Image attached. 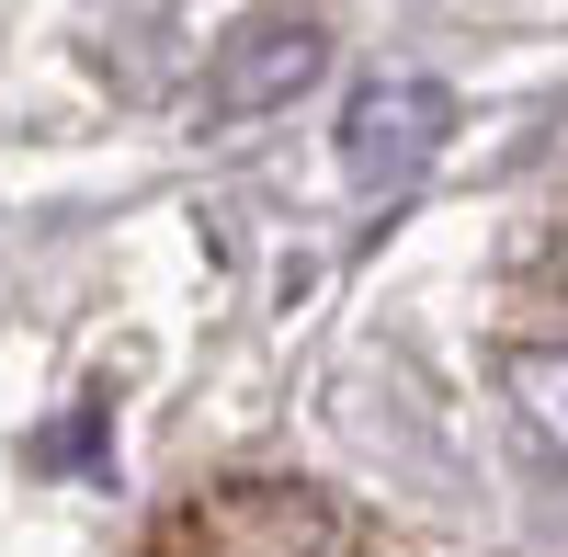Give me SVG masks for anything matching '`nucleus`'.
I'll use <instances>...</instances> for the list:
<instances>
[{
  "label": "nucleus",
  "instance_id": "4",
  "mask_svg": "<svg viewBox=\"0 0 568 557\" xmlns=\"http://www.w3.org/2000/svg\"><path fill=\"white\" fill-rule=\"evenodd\" d=\"M103 433H114V409L91 398V409H69L58 433H34V467H103Z\"/></svg>",
  "mask_w": 568,
  "mask_h": 557
},
{
  "label": "nucleus",
  "instance_id": "2",
  "mask_svg": "<svg viewBox=\"0 0 568 557\" xmlns=\"http://www.w3.org/2000/svg\"><path fill=\"white\" fill-rule=\"evenodd\" d=\"M318 69H329V34H318L307 12H251V23L205 58V114H216V125H262V114L296 103Z\"/></svg>",
  "mask_w": 568,
  "mask_h": 557
},
{
  "label": "nucleus",
  "instance_id": "3",
  "mask_svg": "<svg viewBox=\"0 0 568 557\" xmlns=\"http://www.w3.org/2000/svg\"><path fill=\"white\" fill-rule=\"evenodd\" d=\"M500 398H511V422L568 467V342H511L500 353Z\"/></svg>",
  "mask_w": 568,
  "mask_h": 557
},
{
  "label": "nucleus",
  "instance_id": "1",
  "mask_svg": "<svg viewBox=\"0 0 568 557\" xmlns=\"http://www.w3.org/2000/svg\"><path fill=\"white\" fill-rule=\"evenodd\" d=\"M444 136H455V91L444 80H420V69L364 80L342 103V171H353V194H409V182L444 160Z\"/></svg>",
  "mask_w": 568,
  "mask_h": 557
}]
</instances>
